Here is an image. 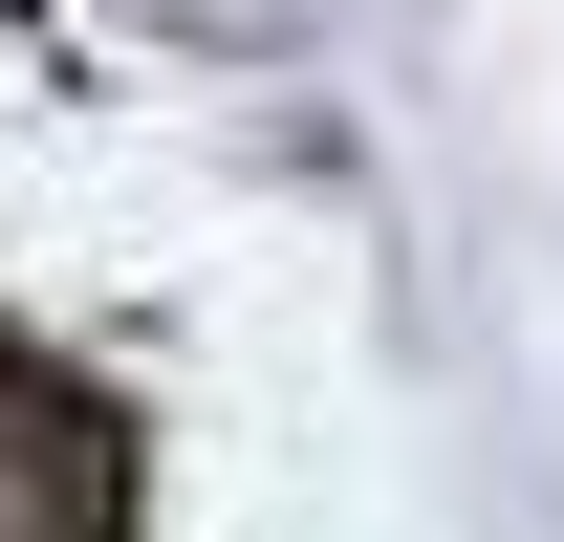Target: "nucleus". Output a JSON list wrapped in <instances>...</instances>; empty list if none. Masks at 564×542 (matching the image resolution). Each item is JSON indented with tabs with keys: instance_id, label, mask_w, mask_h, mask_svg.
Masks as SVG:
<instances>
[{
	"instance_id": "f257e3e1",
	"label": "nucleus",
	"mask_w": 564,
	"mask_h": 542,
	"mask_svg": "<svg viewBox=\"0 0 564 542\" xmlns=\"http://www.w3.org/2000/svg\"><path fill=\"white\" fill-rule=\"evenodd\" d=\"M0 542H131V434H109V391L44 369L22 326H0Z\"/></svg>"
}]
</instances>
